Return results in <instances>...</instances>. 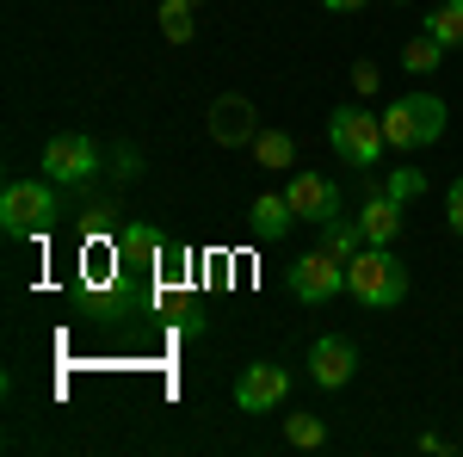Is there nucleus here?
I'll return each instance as SVG.
<instances>
[{
    "mask_svg": "<svg viewBox=\"0 0 463 457\" xmlns=\"http://www.w3.org/2000/svg\"><path fill=\"white\" fill-rule=\"evenodd\" d=\"M62 216V192H56V179H6V192H0V229H6V242H25V235H43L50 223Z\"/></svg>",
    "mask_w": 463,
    "mask_h": 457,
    "instance_id": "f257e3e1",
    "label": "nucleus"
},
{
    "mask_svg": "<svg viewBox=\"0 0 463 457\" xmlns=\"http://www.w3.org/2000/svg\"><path fill=\"white\" fill-rule=\"evenodd\" d=\"M346 290H353L364 309H395L408 297V266L395 260V247H358L346 260Z\"/></svg>",
    "mask_w": 463,
    "mask_h": 457,
    "instance_id": "f03ea898",
    "label": "nucleus"
},
{
    "mask_svg": "<svg viewBox=\"0 0 463 457\" xmlns=\"http://www.w3.org/2000/svg\"><path fill=\"white\" fill-rule=\"evenodd\" d=\"M445 100L439 93H402L383 106V142L402 148V155H414V148H432V142L445 137Z\"/></svg>",
    "mask_w": 463,
    "mask_h": 457,
    "instance_id": "7ed1b4c3",
    "label": "nucleus"
},
{
    "mask_svg": "<svg viewBox=\"0 0 463 457\" xmlns=\"http://www.w3.org/2000/svg\"><path fill=\"white\" fill-rule=\"evenodd\" d=\"M327 142L346 155V167L358 174H377V161H383V111H364V106H334L327 118Z\"/></svg>",
    "mask_w": 463,
    "mask_h": 457,
    "instance_id": "20e7f679",
    "label": "nucleus"
},
{
    "mask_svg": "<svg viewBox=\"0 0 463 457\" xmlns=\"http://www.w3.org/2000/svg\"><path fill=\"white\" fill-rule=\"evenodd\" d=\"M99 161H106V148L93 137H80V130H62V137L43 142V161H37V174H50L56 186H93L99 179Z\"/></svg>",
    "mask_w": 463,
    "mask_h": 457,
    "instance_id": "39448f33",
    "label": "nucleus"
},
{
    "mask_svg": "<svg viewBox=\"0 0 463 457\" xmlns=\"http://www.w3.org/2000/svg\"><path fill=\"white\" fill-rule=\"evenodd\" d=\"M285 284L297 303H334L340 290H346V260H334L327 247H316V253H303V260H290L285 266Z\"/></svg>",
    "mask_w": 463,
    "mask_h": 457,
    "instance_id": "423d86ee",
    "label": "nucleus"
},
{
    "mask_svg": "<svg viewBox=\"0 0 463 457\" xmlns=\"http://www.w3.org/2000/svg\"><path fill=\"white\" fill-rule=\"evenodd\" d=\"M285 395H290V371L272 365V358H253L235 377V408L241 414H272V408H285Z\"/></svg>",
    "mask_w": 463,
    "mask_h": 457,
    "instance_id": "0eeeda50",
    "label": "nucleus"
},
{
    "mask_svg": "<svg viewBox=\"0 0 463 457\" xmlns=\"http://www.w3.org/2000/svg\"><path fill=\"white\" fill-rule=\"evenodd\" d=\"M204 130H211L216 148H253V137H260V111H253L248 93H222V100H211Z\"/></svg>",
    "mask_w": 463,
    "mask_h": 457,
    "instance_id": "6e6552de",
    "label": "nucleus"
},
{
    "mask_svg": "<svg viewBox=\"0 0 463 457\" xmlns=\"http://www.w3.org/2000/svg\"><path fill=\"white\" fill-rule=\"evenodd\" d=\"M358 377V347L346 334H321L316 347H309V384L321 389H346Z\"/></svg>",
    "mask_w": 463,
    "mask_h": 457,
    "instance_id": "1a4fd4ad",
    "label": "nucleus"
},
{
    "mask_svg": "<svg viewBox=\"0 0 463 457\" xmlns=\"http://www.w3.org/2000/svg\"><path fill=\"white\" fill-rule=\"evenodd\" d=\"M285 198H290V211H297V223H334V216H340V186L321 179V174H309V167L290 174Z\"/></svg>",
    "mask_w": 463,
    "mask_h": 457,
    "instance_id": "9d476101",
    "label": "nucleus"
},
{
    "mask_svg": "<svg viewBox=\"0 0 463 457\" xmlns=\"http://www.w3.org/2000/svg\"><path fill=\"white\" fill-rule=\"evenodd\" d=\"M358 229H364V242H371V247H390L395 235H402V198L371 192V205L358 211Z\"/></svg>",
    "mask_w": 463,
    "mask_h": 457,
    "instance_id": "9b49d317",
    "label": "nucleus"
},
{
    "mask_svg": "<svg viewBox=\"0 0 463 457\" xmlns=\"http://www.w3.org/2000/svg\"><path fill=\"white\" fill-rule=\"evenodd\" d=\"M248 223H253V235H260V242H285V229L297 223V211H290L285 192H260V198H253V211H248Z\"/></svg>",
    "mask_w": 463,
    "mask_h": 457,
    "instance_id": "f8f14e48",
    "label": "nucleus"
},
{
    "mask_svg": "<svg viewBox=\"0 0 463 457\" xmlns=\"http://www.w3.org/2000/svg\"><path fill=\"white\" fill-rule=\"evenodd\" d=\"M439 62H445V43H439V37H432L427 25H420V32H414L408 43H402V74H414V81H427V74L439 69Z\"/></svg>",
    "mask_w": 463,
    "mask_h": 457,
    "instance_id": "ddd939ff",
    "label": "nucleus"
},
{
    "mask_svg": "<svg viewBox=\"0 0 463 457\" xmlns=\"http://www.w3.org/2000/svg\"><path fill=\"white\" fill-rule=\"evenodd\" d=\"M253 161H260L266 174H285L290 161H297V142H290L285 130H260V137H253Z\"/></svg>",
    "mask_w": 463,
    "mask_h": 457,
    "instance_id": "4468645a",
    "label": "nucleus"
},
{
    "mask_svg": "<svg viewBox=\"0 0 463 457\" xmlns=\"http://www.w3.org/2000/svg\"><path fill=\"white\" fill-rule=\"evenodd\" d=\"M427 32L445 43V50H463V0H439L427 13Z\"/></svg>",
    "mask_w": 463,
    "mask_h": 457,
    "instance_id": "2eb2a0df",
    "label": "nucleus"
},
{
    "mask_svg": "<svg viewBox=\"0 0 463 457\" xmlns=\"http://www.w3.org/2000/svg\"><path fill=\"white\" fill-rule=\"evenodd\" d=\"M155 19H161V37H167V43H192V37H198L192 0H161V13H155Z\"/></svg>",
    "mask_w": 463,
    "mask_h": 457,
    "instance_id": "dca6fc26",
    "label": "nucleus"
},
{
    "mask_svg": "<svg viewBox=\"0 0 463 457\" xmlns=\"http://www.w3.org/2000/svg\"><path fill=\"white\" fill-rule=\"evenodd\" d=\"M285 445L321 452V445H327V421H321V414H285Z\"/></svg>",
    "mask_w": 463,
    "mask_h": 457,
    "instance_id": "f3484780",
    "label": "nucleus"
},
{
    "mask_svg": "<svg viewBox=\"0 0 463 457\" xmlns=\"http://www.w3.org/2000/svg\"><path fill=\"white\" fill-rule=\"evenodd\" d=\"M321 247H327L334 260H353L358 247H364V229L346 223V216H334V223H321Z\"/></svg>",
    "mask_w": 463,
    "mask_h": 457,
    "instance_id": "a211bd4d",
    "label": "nucleus"
},
{
    "mask_svg": "<svg viewBox=\"0 0 463 457\" xmlns=\"http://www.w3.org/2000/svg\"><path fill=\"white\" fill-rule=\"evenodd\" d=\"M118 247H124V260H137V266H155V260H161V235L143 229V223H137V229H124Z\"/></svg>",
    "mask_w": 463,
    "mask_h": 457,
    "instance_id": "6ab92c4d",
    "label": "nucleus"
},
{
    "mask_svg": "<svg viewBox=\"0 0 463 457\" xmlns=\"http://www.w3.org/2000/svg\"><path fill=\"white\" fill-rule=\"evenodd\" d=\"M377 87H383V74H377V62H353V93H364V100H371Z\"/></svg>",
    "mask_w": 463,
    "mask_h": 457,
    "instance_id": "aec40b11",
    "label": "nucleus"
},
{
    "mask_svg": "<svg viewBox=\"0 0 463 457\" xmlns=\"http://www.w3.org/2000/svg\"><path fill=\"white\" fill-rule=\"evenodd\" d=\"M445 223H451V229L463 235V174L451 179V192H445Z\"/></svg>",
    "mask_w": 463,
    "mask_h": 457,
    "instance_id": "412c9836",
    "label": "nucleus"
},
{
    "mask_svg": "<svg viewBox=\"0 0 463 457\" xmlns=\"http://www.w3.org/2000/svg\"><path fill=\"white\" fill-rule=\"evenodd\" d=\"M118 179H143V155L124 148V155H118Z\"/></svg>",
    "mask_w": 463,
    "mask_h": 457,
    "instance_id": "4be33fe9",
    "label": "nucleus"
},
{
    "mask_svg": "<svg viewBox=\"0 0 463 457\" xmlns=\"http://www.w3.org/2000/svg\"><path fill=\"white\" fill-rule=\"evenodd\" d=\"M321 6H327V13H364L371 0H321Z\"/></svg>",
    "mask_w": 463,
    "mask_h": 457,
    "instance_id": "5701e85b",
    "label": "nucleus"
},
{
    "mask_svg": "<svg viewBox=\"0 0 463 457\" xmlns=\"http://www.w3.org/2000/svg\"><path fill=\"white\" fill-rule=\"evenodd\" d=\"M192 6H204V0H192Z\"/></svg>",
    "mask_w": 463,
    "mask_h": 457,
    "instance_id": "b1692460",
    "label": "nucleus"
},
{
    "mask_svg": "<svg viewBox=\"0 0 463 457\" xmlns=\"http://www.w3.org/2000/svg\"><path fill=\"white\" fill-rule=\"evenodd\" d=\"M395 6H408V0H395Z\"/></svg>",
    "mask_w": 463,
    "mask_h": 457,
    "instance_id": "393cba45",
    "label": "nucleus"
}]
</instances>
